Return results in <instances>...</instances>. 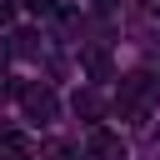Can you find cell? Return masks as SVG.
Listing matches in <instances>:
<instances>
[{
	"label": "cell",
	"mask_w": 160,
	"mask_h": 160,
	"mask_svg": "<svg viewBox=\"0 0 160 160\" xmlns=\"http://www.w3.org/2000/svg\"><path fill=\"white\" fill-rule=\"evenodd\" d=\"M150 95H155V80H150L145 70H135V75H125V80H120V90H115V105H120V115H145Z\"/></svg>",
	"instance_id": "cell-1"
},
{
	"label": "cell",
	"mask_w": 160,
	"mask_h": 160,
	"mask_svg": "<svg viewBox=\"0 0 160 160\" xmlns=\"http://www.w3.org/2000/svg\"><path fill=\"white\" fill-rule=\"evenodd\" d=\"M15 95H20V105H25V120H35V125H50V120L60 115V100H55L50 85H20Z\"/></svg>",
	"instance_id": "cell-2"
},
{
	"label": "cell",
	"mask_w": 160,
	"mask_h": 160,
	"mask_svg": "<svg viewBox=\"0 0 160 160\" xmlns=\"http://www.w3.org/2000/svg\"><path fill=\"white\" fill-rule=\"evenodd\" d=\"M85 155H95V160H125V140L110 135L105 125H90V135H85Z\"/></svg>",
	"instance_id": "cell-3"
},
{
	"label": "cell",
	"mask_w": 160,
	"mask_h": 160,
	"mask_svg": "<svg viewBox=\"0 0 160 160\" xmlns=\"http://www.w3.org/2000/svg\"><path fill=\"white\" fill-rule=\"evenodd\" d=\"M75 115H85V120H100V115H105V100H100L95 90H80V95H75Z\"/></svg>",
	"instance_id": "cell-4"
},
{
	"label": "cell",
	"mask_w": 160,
	"mask_h": 160,
	"mask_svg": "<svg viewBox=\"0 0 160 160\" xmlns=\"http://www.w3.org/2000/svg\"><path fill=\"white\" fill-rule=\"evenodd\" d=\"M85 70H90L95 80H110V55H105V50H90V55H85Z\"/></svg>",
	"instance_id": "cell-5"
},
{
	"label": "cell",
	"mask_w": 160,
	"mask_h": 160,
	"mask_svg": "<svg viewBox=\"0 0 160 160\" xmlns=\"http://www.w3.org/2000/svg\"><path fill=\"white\" fill-rule=\"evenodd\" d=\"M20 5H25V10H30V15H40V20H45V15H55V10H60V0H20Z\"/></svg>",
	"instance_id": "cell-6"
},
{
	"label": "cell",
	"mask_w": 160,
	"mask_h": 160,
	"mask_svg": "<svg viewBox=\"0 0 160 160\" xmlns=\"http://www.w3.org/2000/svg\"><path fill=\"white\" fill-rule=\"evenodd\" d=\"M120 10V0H95V15H115Z\"/></svg>",
	"instance_id": "cell-7"
},
{
	"label": "cell",
	"mask_w": 160,
	"mask_h": 160,
	"mask_svg": "<svg viewBox=\"0 0 160 160\" xmlns=\"http://www.w3.org/2000/svg\"><path fill=\"white\" fill-rule=\"evenodd\" d=\"M15 20V0H0V25H10Z\"/></svg>",
	"instance_id": "cell-8"
},
{
	"label": "cell",
	"mask_w": 160,
	"mask_h": 160,
	"mask_svg": "<svg viewBox=\"0 0 160 160\" xmlns=\"http://www.w3.org/2000/svg\"><path fill=\"white\" fill-rule=\"evenodd\" d=\"M5 60H10V45H5V40H0V70H5Z\"/></svg>",
	"instance_id": "cell-9"
}]
</instances>
